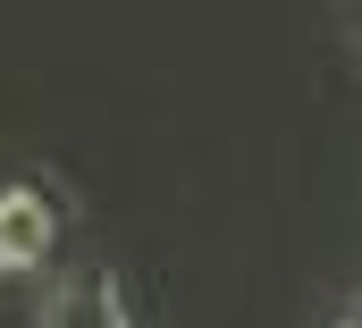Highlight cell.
<instances>
[{"label": "cell", "instance_id": "cell-1", "mask_svg": "<svg viewBox=\"0 0 362 328\" xmlns=\"http://www.w3.org/2000/svg\"><path fill=\"white\" fill-rule=\"evenodd\" d=\"M59 219H68V202H59L42 177L0 185V269H34L42 252L59 245Z\"/></svg>", "mask_w": 362, "mask_h": 328}, {"label": "cell", "instance_id": "cell-2", "mask_svg": "<svg viewBox=\"0 0 362 328\" xmlns=\"http://www.w3.org/2000/svg\"><path fill=\"white\" fill-rule=\"evenodd\" d=\"M42 328H127V303H118V278L110 269H68Z\"/></svg>", "mask_w": 362, "mask_h": 328}, {"label": "cell", "instance_id": "cell-3", "mask_svg": "<svg viewBox=\"0 0 362 328\" xmlns=\"http://www.w3.org/2000/svg\"><path fill=\"white\" fill-rule=\"evenodd\" d=\"M337 25H346V42H354V59H362V8H346Z\"/></svg>", "mask_w": 362, "mask_h": 328}, {"label": "cell", "instance_id": "cell-4", "mask_svg": "<svg viewBox=\"0 0 362 328\" xmlns=\"http://www.w3.org/2000/svg\"><path fill=\"white\" fill-rule=\"evenodd\" d=\"M337 328H362V303H354V312H346V320H337Z\"/></svg>", "mask_w": 362, "mask_h": 328}]
</instances>
